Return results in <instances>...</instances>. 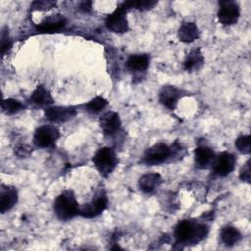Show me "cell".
<instances>
[{
  "instance_id": "obj_1",
  "label": "cell",
  "mask_w": 251,
  "mask_h": 251,
  "mask_svg": "<svg viewBox=\"0 0 251 251\" xmlns=\"http://www.w3.org/2000/svg\"><path fill=\"white\" fill-rule=\"evenodd\" d=\"M208 226L192 220L179 222L175 228V238L179 244H197L208 234Z\"/></svg>"
},
{
  "instance_id": "obj_2",
  "label": "cell",
  "mask_w": 251,
  "mask_h": 251,
  "mask_svg": "<svg viewBox=\"0 0 251 251\" xmlns=\"http://www.w3.org/2000/svg\"><path fill=\"white\" fill-rule=\"evenodd\" d=\"M53 210L61 221H69L79 215L80 207L72 190H64L55 199Z\"/></svg>"
},
{
  "instance_id": "obj_3",
  "label": "cell",
  "mask_w": 251,
  "mask_h": 251,
  "mask_svg": "<svg viewBox=\"0 0 251 251\" xmlns=\"http://www.w3.org/2000/svg\"><path fill=\"white\" fill-rule=\"evenodd\" d=\"M92 162L97 171L103 176H107L115 170L118 160L114 149L105 146L96 151L92 158Z\"/></svg>"
},
{
  "instance_id": "obj_4",
  "label": "cell",
  "mask_w": 251,
  "mask_h": 251,
  "mask_svg": "<svg viewBox=\"0 0 251 251\" xmlns=\"http://www.w3.org/2000/svg\"><path fill=\"white\" fill-rule=\"evenodd\" d=\"M60 137V130L53 125H43L37 127L33 134V143L39 148H49L55 145Z\"/></svg>"
},
{
  "instance_id": "obj_5",
  "label": "cell",
  "mask_w": 251,
  "mask_h": 251,
  "mask_svg": "<svg viewBox=\"0 0 251 251\" xmlns=\"http://www.w3.org/2000/svg\"><path fill=\"white\" fill-rule=\"evenodd\" d=\"M172 158V148L164 142H158L149 147L144 155L143 162L148 166H157Z\"/></svg>"
},
{
  "instance_id": "obj_6",
  "label": "cell",
  "mask_w": 251,
  "mask_h": 251,
  "mask_svg": "<svg viewBox=\"0 0 251 251\" xmlns=\"http://www.w3.org/2000/svg\"><path fill=\"white\" fill-rule=\"evenodd\" d=\"M217 16L219 22L223 25H232L237 23L240 17V7L235 1H221L219 3V11Z\"/></svg>"
},
{
  "instance_id": "obj_7",
  "label": "cell",
  "mask_w": 251,
  "mask_h": 251,
  "mask_svg": "<svg viewBox=\"0 0 251 251\" xmlns=\"http://www.w3.org/2000/svg\"><path fill=\"white\" fill-rule=\"evenodd\" d=\"M127 10L121 4L107 16L105 25L109 30L115 33H124L128 30V22L126 18Z\"/></svg>"
},
{
  "instance_id": "obj_8",
  "label": "cell",
  "mask_w": 251,
  "mask_h": 251,
  "mask_svg": "<svg viewBox=\"0 0 251 251\" xmlns=\"http://www.w3.org/2000/svg\"><path fill=\"white\" fill-rule=\"evenodd\" d=\"M108 206V198L104 191L97 193L88 203H85L79 210V215L86 219H92L102 214Z\"/></svg>"
},
{
  "instance_id": "obj_9",
  "label": "cell",
  "mask_w": 251,
  "mask_h": 251,
  "mask_svg": "<svg viewBox=\"0 0 251 251\" xmlns=\"http://www.w3.org/2000/svg\"><path fill=\"white\" fill-rule=\"evenodd\" d=\"M76 115V109L73 106H48L44 109L46 120L53 123H63L72 120Z\"/></svg>"
},
{
  "instance_id": "obj_10",
  "label": "cell",
  "mask_w": 251,
  "mask_h": 251,
  "mask_svg": "<svg viewBox=\"0 0 251 251\" xmlns=\"http://www.w3.org/2000/svg\"><path fill=\"white\" fill-rule=\"evenodd\" d=\"M236 165V158L233 154L223 152L215 158L213 163L214 174L219 176H226L233 172Z\"/></svg>"
},
{
  "instance_id": "obj_11",
  "label": "cell",
  "mask_w": 251,
  "mask_h": 251,
  "mask_svg": "<svg viewBox=\"0 0 251 251\" xmlns=\"http://www.w3.org/2000/svg\"><path fill=\"white\" fill-rule=\"evenodd\" d=\"M67 25V19L60 14L46 17L43 21L35 25L39 33H54L63 29Z\"/></svg>"
},
{
  "instance_id": "obj_12",
  "label": "cell",
  "mask_w": 251,
  "mask_h": 251,
  "mask_svg": "<svg viewBox=\"0 0 251 251\" xmlns=\"http://www.w3.org/2000/svg\"><path fill=\"white\" fill-rule=\"evenodd\" d=\"M183 96L182 90L174 85H164L159 92L160 103L170 110H174L178 100Z\"/></svg>"
},
{
  "instance_id": "obj_13",
  "label": "cell",
  "mask_w": 251,
  "mask_h": 251,
  "mask_svg": "<svg viewBox=\"0 0 251 251\" xmlns=\"http://www.w3.org/2000/svg\"><path fill=\"white\" fill-rule=\"evenodd\" d=\"M99 126L105 135H113L117 133L122 126L121 118L118 113L109 111L104 113L99 120Z\"/></svg>"
},
{
  "instance_id": "obj_14",
  "label": "cell",
  "mask_w": 251,
  "mask_h": 251,
  "mask_svg": "<svg viewBox=\"0 0 251 251\" xmlns=\"http://www.w3.org/2000/svg\"><path fill=\"white\" fill-rule=\"evenodd\" d=\"M216 154L212 148L206 145L198 146L194 150V163L198 169H207L213 165Z\"/></svg>"
},
{
  "instance_id": "obj_15",
  "label": "cell",
  "mask_w": 251,
  "mask_h": 251,
  "mask_svg": "<svg viewBox=\"0 0 251 251\" xmlns=\"http://www.w3.org/2000/svg\"><path fill=\"white\" fill-rule=\"evenodd\" d=\"M18 202V191L14 186L2 185L0 189V212L10 211Z\"/></svg>"
},
{
  "instance_id": "obj_16",
  "label": "cell",
  "mask_w": 251,
  "mask_h": 251,
  "mask_svg": "<svg viewBox=\"0 0 251 251\" xmlns=\"http://www.w3.org/2000/svg\"><path fill=\"white\" fill-rule=\"evenodd\" d=\"M163 182L161 175L158 173H147L143 175L138 180L139 189L144 193H152Z\"/></svg>"
},
{
  "instance_id": "obj_17",
  "label": "cell",
  "mask_w": 251,
  "mask_h": 251,
  "mask_svg": "<svg viewBox=\"0 0 251 251\" xmlns=\"http://www.w3.org/2000/svg\"><path fill=\"white\" fill-rule=\"evenodd\" d=\"M200 36V31L195 23L184 22L180 25L177 30V37L181 42L191 43L198 39Z\"/></svg>"
},
{
  "instance_id": "obj_18",
  "label": "cell",
  "mask_w": 251,
  "mask_h": 251,
  "mask_svg": "<svg viewBox=\"0 0 251 251\" xmlns=\"http://www.w3.org/2000/svg\"><path fill=\"white\" fill-rule=\"evenodd\" d=\"M150 62L148 54H133L126 60V68L134 73H141L147 70Z\"/></svg>"
},
{
  "instance_id": "obj_19",
  "label": "cell",
  "mask_w": 251,
  "mask_h": 251,
  "mask_svg": "<svg viewBox=\"0 0 251 251\" xmlns=\"http://www.w3.org/2000/svg\"><path fill=\"white\" fill-rule=\"evenodd\" d=\"M30 101L40 107H48L53 104V98L48 91L43 85L39 84L36 86V88L32 91L30 95Z\"/></svg>"
},
{
  "instance_id": "obj_20",
  "label": "cell",
  "mask_w": 251,
  "mask_h": 251,
  "mask_svg": "<svg viewBox=\"0 0 251 251\" xmlns=\"http://www.w3.org/2000/svg\"><path fill=\"white\" fill-rule=\"evenodd\" d=\"M204 64V57L199 48L190 51L184 61H183V69L186 72H194L199 70Z\"/></svg>"
},
{
  "instance_id": "obj_21",
  "label": "cell",
  "mask_w": 251,
  "mask_h": 251,
  "mask_svg": "<svg viewBox=\"0 0 251 251\" xmlns=\"http://www.w3.org/2000/svg\"><path fill=\"white\" fill-rule=\"evenodd\" d=\"M221 239L226 246H233L241 239L240 231L233 226H225L221 230Z\"/></svg>"
},
{
  "instance_id": "obj_22",
  "label": "cell",
  "mask_w": 251,
  "mask_h": 251,
  "mask_svg": "<svg viewBox=\"0 0 251 251\" xmlns=\"http://www.w3.org/2000/svg\"><path fill=\"white\" fill-rule=\"evenodd\" d=\"M1 108L3 113L7 114V115H13L16 114L18 112H20L21 110H23L25 108L24 104L14 98H7L4 99L1 103Z\"/></svg>"
},
{
  "instance_id": "obj_23",
  "label": "cell",
  "mask_w": 251,
  "mask_h": 251,
  "mask_svg": "<svg viewBox=\"0 0 251 251\" xmlns=\"http://www.w3.org/2000/svg\"><path fill=\"white\" fill-rule=\"evenodd\" d=\"M127 11L129 9H136L139 11H146L154 8L157 5V1L146 0V1H125L121 4Z\"/></svg>"
},
{
  "instance_id": "obj_24",
  "label": "cell",
  "mask_w": 251,
  "mask_h": 251,
  "mask_svg": "<svg viewBox=\"0 0 251 251\" xmlns=\"http://www.w3.org/2000/svg\"><path fill=\"white\" fill-rule=\"evenodd\" d=\"M107 100L102 96H96L93 99H91L89 102L85 103L83 105L84 110L91 114H96L101 112L105 107L107 106Z\"/></svg>"
},
{
  "instance_id": "obj_25",
  "label": "cell",
  "mask_w": 251,
  "mask_h": 251,
  "mask_svg": "<svg viewBox=\"0 0 251 251\" xmlns=\"http://www.w3.org/2000/svg\"><path fill=\"white\" fill-rule=\"evenodd\" d=\"M235 147L242 154H249L251 151L250 135H241L235 140Z\"/></svg>"
},
{
  "instance_id": "obj_26",
  "label": "cell",
  "mask_w": 251,
  "mask_h": 251,
  "mask_svg": "<svg viewBox=\"0 0 251 251\" xmlns=\"http://www.w3.org/2000/svg\"><path fill=\"white\" fill-rule=\"evenodd\" d=\"M12 41L9 36V32L7 27H3L1 31V54L4 56L11 49Z\"/></svg>"
},
{
  "instance_id": "obj_27",
  "label": "cell",
  "mask_w": 251,
  "mask_h": 251,
  "mask_svg": "<svg viewBox=\"0 0 251 251\" xmlns=\"http://www.w3.org/2000/svg\"><path fill=\"white\" fill-rule=\"evenodd\" d=\"M56 6V2L53 1H34L31 3V10L33 11H46Z\"/></svg>"
},
{
  "instance_id": "obj_28",
  "label": "cell",
  "mask_w": 251,
  "mask_h": 251,
  "mask_svg": "<svg viewBox=\"0 0 251 251\" xmlns=\"http://www.w3.org/2000/svg\"><path fill=\"white\" fill-rule=\"evenodd\" d=\"M239 178L242 181H245L247 183H250L251 180V161L248 159L246 163L243 165L239 172Z\"/></svg>"
},
{
  "instance_id": "obj_29",
  "label": "cell",
  "mask_w": 251,
  "mask_h": 251,
  "mask_svg": "<svg viewBox=\"0 0 251 251\" xmlns=\"http://www.w3.org/2000/svg\"><path fill=\"white\" fill-rule=\"evenodd\" d=\"M91 8H92V3L89 2V1H84V2H82L80 4V8L79 9L84 11V12H88V11L91 10Z\"/></svg>"
}]
</instances>
